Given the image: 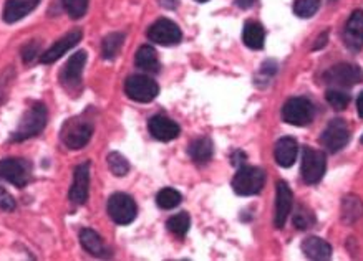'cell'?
<instances>
[{
  "mask_svg": "<svg viewBox=\"0 0 363 261\" xmlns=\"http://www.w3.org/2000/svg\"><path fill=\"white\" fill-rule=\"evenodd\" d=\"M266 182V172L259 167L242 166L233 178V189L238 195H257Z\"/></svg>",
  "mask_w": 363,
  "mask_h": 261,
  "instance_id": "obj_3",
  "label": "cell"
},
{
  "mask_svg": "<svg viewBox=\"0 0 363 261\" xmlns=\"http://www.w3.org/2000/svg\"><path fill=\"white\" fill-rule=\"evenodd\" d=\"M80 244L90 255L102 256V258H105L108 255V250L105 244H103L102 237L95 230H92V228H83L80 232Z\"/></svg>",
  "mask_w": 363,
  "mask_h": 261,
  "instance_id": "obj_22",
  "label": "cell"
},
{
  "mask_svg": "<svg viewBox=\"0 0 363 261\" xmlns=\"http://www.w3.org/2000/svg\"><path fill=\"white\" fill-rule=\"evenodd\" d=\"M161 6L166 8H176L178 7V0H160Z\"/></svg>",
  "mask_w": 363,
  "mask_h": 261,
  "instance_id": "obj_40",
  "label": "cell"
},
{
  "mask_svg": "<svg viewBox=\"0 0 363 261\" xmlns=\"http://www.w3.org/2000/svg\"><path fill=\"white\" fill-rule=\"evenodd\" d=\"M302 251L307 258L315 261H325L332 258V246H330L329 241L322 240L319 237H310L303 240Z\"/></svg>",
  "mask_w": 363,
  "mask_h": 261,
  "instance_id": "obj_20",
  "label": "cell"
},
{
  "mask_svg": "<svg viewBox=\"0 0 363 261\" xmlns=\"http://www.w3.org/2000/svg\"><path fill=\"white\" fill-rule=\"evenodd\" d=\"M327 171V157L322 150L303 148L302 153V178L308 185H315L324 178Z\"/></svg>",
  "mask_w": 363,
  "mask_h": 261,
  "instance_id": "obj_7",
  "label": "cell"
},
{
  "mask_svg": "<svg viewBox=\"0 0 363 261\" xmlns=\"http://www.w3.org/2000/svg\"><path fill=\"white\" fill-rule=\"evenodd\" d=\"M357 111H358V116L363 119V91L360 94H358V99H357Z\"/></svg>",
  "mask_w": 363,
  "mask_h": 261,
  "instance_id": "obj_39",
  "label": "cell"
},
{
  "mask_svg": "<svg viewBox=\"0 0 363 261\" xmlns=\"http://www.w3.org/2000/svg\"><path fill=\"white\" fill-rule=\"evenodd\" d=\"M315 108L307 98H290L282 108V119L292 126H307L314 121Z\"/></svg>",
  "mask_w": 363,
  "mask_h": 261,
  "instance_id": "obj_8",
  "label": "cell"
},
{
  "mask_svg": "<svg viewBox=\"0 0 363 261\" xmlns=\"http://www.w3.org/2000/svg\"><path fill=\"white\" fill-rule=\"evenodd\" d=\"M327 38H329V35H327V31H324V34H322L319 38H317V43H315V47H314V50H320V48H324L325 45H327Z\"/></svg>",
  "mask_w": 363,
  "mask_h": 261,
  "instance_id": "obj_38",
  "label": "cell"
},
{
  "mask_svg": "<svg viewBox=\"0 0 363 261\" xmlns=\"http://www.w3.org/2000/svg\"><path fill=\"white\" fill-rule=\"evenodd\" d=\"M294 195L287 182L279 181L275 184V218L274 223L278 228H284L285 222H287L290 210H292Z\"/></svg>",
  "mask_w": 363,
  "mask_h": 261,
  "instance_id": "obj_15",
  "label": "cell"
},
{
  "mask_svg": "<svg viewBox=\"0 0 363 261\" xmlns=\"http://www.w3.org/2000/svg\"><path fill=\"white\" fill-rule=\"evenodd\" d=\"M343 38L352 52H358L363 47V10H355L348 18Z\"/></svg>",
  "mask_w": 363,
  "mask_h": 261,
  "instance_id": "obj_17",
  "label": "cell"
},
{
  "mask_svg": "<svg viewBox=\"0 0 363 261\" xmlns=\"http://www.w3.org/2000/svg\"><path fill=\"white\" fill-rule=\"evenodd\" d=\"M181 200H183V197H181L179 192L174 189H170V187L160 190L156 195L158 207L163 210H171V209L178 207V205L181 204Z\"/></svg>",
  "mask_w": 363,
  "mask_h": 261,
  "instance_id": "obj_28",
  "label": "cell"
},
{
  "mask_svg": "<svg viewBox=\"0 0 363 261\" xmlns=\"http://www.w3.org/2000/svg\"><path fill=\"white\" fill-rule=\"evenodd\" d=\"M362 143H363V136H362Z\"/></svg>",
  "mask_w": 363,
  "mask_h": 261,
  "instance_id": "obj_42",
  "label": "cell"
},
{
  "mask_svg": "<svg viewBox=\"0 0 363 261\" xmlns=\"http://www.w3.org/2000/svg\"><path fill=\"white\" fill-rule=\"evenodd\" d=\"M320 8V0H296L294 3V12L301 18L314 17Z\"/></svg>",
  "mask_w": 363,
  "mask_h": 261,
  "instance_id": "obj_31",
  "label": "cell"
},
{
  "mask_svg": "<svg viewBox=\"0 0 363 261\" xmlns=\"http://www.w3.org/2000/svg\"><path fill=\"white\" fill-rule=\"evenodd\" d=\"M0 178H6L19 189H24L32 178V164L25 159L0 160Z\"/></svg>",
  "mask_w": 363,
  "mask_h": 261,
  "instance_id": "obj_11",
  "label": "cell"
},
{
  "mask_svg": "<svg viewBox=\"0 0 363 261\" xmlns=\"http://www.w3.org/2000/svg\"><path fill=\"white\" fill-rule=\"evenodd\" d=\"M166 227H167V230H170L171 233H174L176 237H184L186 233L189 232V227H191V217H189L186 212L176 213V215H172L170 220H167Z\"/></svg>",
  "mask_w": 363,
  "mask_h": 261,
  "instance_id": "obj_27",
  "label": "cell"
},
{
  "mask_svg": "<svg viewBox=\"0 0 363 261\" xmlns=\"http://www.w3.org/2000/svg\"><path fill=\"white\" fill-rule=\"evenodd\" d=\"M86 65V52L80 50L75 55H71L70 59L67 62V65L62 68L58 81L63 86V90L68 93L75 94L81 86V76H83V70Z\"/></svg>",
  "mask_w": 363,
  "mask_h": 261,
  "instance_id": "obj_6",
  "label": "cell"
},
{
  "mask_svg": "<svg viewBox=\"0 0 363 261\" xmlns=\"http://www.w3.org/2000/svg\"><path fill=\"white\" fill-rule=\"evenodd\" d=\"M47 119H48L47 106L40 101L34 103L24 113V116H22L19 126H17V129L13 131L11 139L13 143H22V141L32 139V137L39 136L40 132L45 129V126H47Z\"/></svg>",
  "mask_w": 363,
  "mask_h": 261,
  "instance_id": "obj_1",
  "label": "cell"
},
{
  "mask_svg": "<svg viewBox=\"0 0 363 261\" xmlns=\"http://www.w3.org/2000/svg\"><path fill=\"white\" fill-rule=\"evenodd\" d=\"M107 210L113 222L118 225H130L138 215V207H136L133 197L123 194V192H116L108 199Z\"/></svg>",
  "mask_w": 363,
  "mask_h": 261,
  "instance_id": "obj_5",
  "label": "cell"
},
{
  "mask_svg": "<svg viewBox=\"0 0 363 261\" xmlns=\"http://www.w3.org/2000/svg\"><path fill=\"white\" fill-rule=\"evenodd\" d=\"M327 101L337 111H342L350 103V94H347L342 88H332L327 91Z\"/></svg>",
  "mask_w": 363,
  "mask_h": 261,
  "instance_id": "obj_32",
  "label": "cell"
},
{
  "mask_svg": "<svg viewBox=\"0 0 363 261\" xmlns=\"http://www.w3.org/2000/svg\"><path fill=\"white\" fill-rule=\"evenodd\" d=\"M231 160H233V166H235V167H242L244 164H246L247 155L244 154L242 150H235V153L233 154V157H231Z\"/></svg>",
  "mask_w": 363,
  "mask_h": 261,
  "instance_id": "obj_36",
  "label": "cell"
},
{
  "mask_svg": "<svg viewBox=\"0 0 363 261\" xmlns=\"http://www.w3.org/2000/svg\"><path fill=\"white\" fill-rule=\"evenodd\" d=\"M15 199H13L4 187H0V210H4V212H12V210H15Z\"/></svg>",
  "mask_w": 363,
  "mask_h": 261,
  "instance_id": "obj_35",
  "label": "cell"
},
{
  "mask_svg": "<svg viewBox=\"0 0 363 261\" xmlns=\"http://www.w3.org/2000/svg\"><path fill=\"white\" fill-rule=\"evenodd\" d=\"M108 169H110L113 176L116 177H125L130 172V162L126 160L123 154L120 153H110L107 157Z\"/></svg>",
  "mask_w": 363,
  "mask_h": 261,
  "instance_id": "obj_29",
  "label": "cell"
},
{
  "mask_svg": "<svg viewBox=\"0 0 363 261\" xmlns=\"http://www.w3.org/2000/svg\"><path fill=\"white\" fill-rule=\"evenodd\" d=\"M63 7L71 18H81L88 10V0H62Z\"/></svg>",
  "mask_w": 363,
  "mask_h": 261,
  "instance_id": "obj_33",
  "label": "cell"
},
{
  "mask_svg": "<svg viewBox=\"0 0 363 261\" xmlns=\"http://www.w3.org/2000/svg\"><path fill=\"white\" fill-rule=\"evenodd\" d=\"M363 217V202L360 197L348 194L342 199V222L353 225Z\"/></svg>",
  "mask_w": 363,
  "mask_h": 261,
  "instance_id": "obj_21",
  "label": "cell"
},
{
  "mask_svg": "<svg viewBox=\"0 0 363 261\" xmlns=\"http://www.w3.org/2000/svg\"><path fill=\"white\" fill-rule=\"evenodd\" d=\"M148 129L151 132L154 139L163 141V143L176 139L181 132V127L178 126V122H174L172 119L166 116H160V114L149 119Z\"/></svg>",
  "mask_w": 363,
  "mask_h": 261,
  "instance_id": "obj_16",
  "label": "cell"
},
{
  "mask_svg": "<svg viewBox=\"0 0 363 261\" xmlns=\"http://www.w3.org/2000/svg\"><path fill=\"white\" fill-rule=\"evenodd\" d=\"M40 0H7L4 7L2 18L7 24H15V22L25 18L37 8Z\"/></svg>",
  "mask_w": 363,
  "mask_h": 261,
  "instance_id": "obj_18",
  "label": "cell"
},
{
  "mask_svg": "<svg viewBox=\"0 0 363 261\" xmlns=\"http://www.w3.org/2000/svg\"><path fill=\"white\" fill-rule=\"evenodd\" d=\"M135 63L139 70L146 73H153L154 75V73L160 71V59H158V53L156 50L149 47V45H143V47L136 52Z\"/></svg>",
  "mask_w": 363,
  "mask_h": 261,
  "instance_id": "obj_24",
  "label": "cell"
},
{
  "mask_svg": "<svg viewBox=\"0 0 363 261\" xmlns=\"http://www.w3.org/2000/svg\"><path fill=\"white\" fill-rule=\"evenodd\" d=\"M125 43V34H120V31H115V34L107 35L103 38V47H102V55L105 59H115L120 53L121 47Z\"/></svg>",
  "mask_w": 363,
  "mask_h": 261,
  "instance_id": "obj_26",
  "label": "cell"
},
{
  "mask_svg": "<svg viewBox=\"0 0 363 261\" xmlns=\"http://www.w3.org/2000/svg\"><path fill=\"white\" fill-rule=\"evenodd\" d=\"M93 136V125L85 118H71L63 125L60 137L68 149H83Z\"/></svg>",
  "mask_w": 363,
  "mask_h": 261,
  "instance_id": "obj_2",
  "label": "cell"
},
{
  "mask_svg": "<svg viewBox=\"0 0 363 261\" xmlns=\"http://www.w3.org/2000/svg\"><path fill=\"white\" fill-rule=\"evenodd\" d=\"M348 141H350V129H348L347 122L340 118L332 119L320 136L322 146L332 154L342 150L348 144Z\"/></svg>",
  "mask_w": 363,
  "mask_h": 261,
  "instance_id": "obj_10",
  "label": "cell"
},
{
  "mask_svg": "<svg viewBox=\"0 0 363 261\" xmlns=\"http://www.w3.org/2000/svg\"><path fill=\"white\" fill-rule=\"evenodd\" d=\"M315 223L317 218L310 209L303 207V205L297 207L296 213H294V225H296L299 230H308V228L315 227Z\"/></svg>",
  "mask_w": 363,
  "mask_h": 261,
  "instance_id": "obj_30",
  "label": "cell"
},
{
  "mask_svg": "<svg viewBox=\"0 0 363 261\" xmlns=\"http://www.w3.org/2000/svg\"><path fill=\"white\" fill-rule=\"evenodd\" d=\"M125 91L128 98L138 103H151L160 94V86L146 75H133L126 80Z\"/></svg>",
  "mask_w": 363,
  "mask_h": 261,
  "instance_id": "obj_9",
  "label": "cell"
},
{
  "mask_svg": "<svg viewBox=\"0 0 363 261\" xmlns=\"http://www.w3.org/2000/svg\"><path fill=\"white\" fill-rule=\"evenodd\" d=\"M324 81L335 88H350L363 83V70L352 63H340L324 73Z\"/></svg>",
  "mask_w": 363,
  "mask_h": 261,
  "instance_id": "obj_4",
  "label": "cell"
},
{
  "mask_svg": "<svg viewBox=\"0 0 363 261\" xmlns=\"http://www.w3.org/2000/svg\"><path fill=\"white\" fill-rule=\"evenodd\" d=\"M242 40L244 43H246V47L252 50H261L264 47V42H266L264 27L257 24V22H247V24L244 25Z\"/></svg>",
  "mask_w": 363,
  "mask_h": 261,
  "instance_id": "obj_25",
  "label": "cell"
},
{
  "mask_svg": "<svg viewBox=\"0 0 363 261\" xmlns=\"http://www.w3.org/2000/svg\"><path fill=\"white\" fill-rule=\"evenodd\" d=\"M188 154L196 164H206L210 162L212 154H214V146H212L210 137H199V139L189 144Z\"/></svg>",
  "mask_w": 363,
  "mask_h": 261,
  "instance_id": "obj_23",
  "label": "cell"
},
{
  "mask_svg": "<svg viewBox=\"0 0 363 261\" xmlns=\"http://www.w3.org/2000/svg\"><path fill=\"white\" fill-rule=\"evenodd\" d=\"M81 38H83V31H81V30L75 29V30L68 31V34L63 35L60 40H57V42L53 43L52 47L47 50V52L42 53V57H40V62H42L43 65L55 63L57 59H60L67 52H70V50L74 48L75 45H78Z\"/></svg>",
  "mask_w": 363,
  "mask_h": 261,
  "instance_id": "obj_14",
  "label": "cell"
},
{
  "mask_svg": "<svg viewBox=\"0 0 363 261\" xmlns=\"http://www.w3.org/2000/svg\"><path fill=\"white\" fill-rule=\"evenodd\" d=\"M196 2H199V3H204V2H207V0H196Z\"/></svg>",
  "mask_w": 363,
  "mask_h": 261,
  "instance_id": "obj_41",
  "label": "cell"
},
{
  "mask_svg": "<svg viewBox=\"0 0 363 261\" xmlns=\"http://www.w3.org/2000/svg\"><path fill=\"white\" fill-rule=\"evenodd\" d=\"M90 195V162L80 164L74 172V184L70 187L68 199L75 205H85Z\"/></svg>",
  "mask_w": 363,
  "mask_h": 261,
  "instance_id": "obj_13",
  "label": "cell"
},
{
  "mask_svg": "<svg viewBox=\"0 0 363 261\" xmlns=\"http://www.w3.org/2000/svg\"><path fill=\"white\" fill-rule=\"evenodd\" d=\"M39 53H40V43L30 42L22 48V59H24V63H32L35 58H37Z\"/></svg>",
  "mask_w": 363,
  "mask_h": 261,
  "instance_id": "obj_34",
  "label": "cell"
},
{
  "mask_svg": "<svg viewBox=\"0 0 363 261\" xmlns=\"http://www.w3.org/2000/svg\"><path fill=\"white\" fill-rule=\"evenodd\" d=\"M234 2L239 8H244V10H246V8H251L256 6L257 0H234Z\"/></svg>",
  "mask_w": 363,
  "mask_h": 261,
  "instance_id": "obj_37",
  "label": "cell"
},
{
  "mask_svg": "<svg viewBox=\"0 0 363 261\" xmlns=\"http://www.w3.org/2000/svg\"><path fill=\"white\" fill-rule=\"evenodd\" d=\"M148 38L161 47H172L181 42L183 34H181L179 27L170 18H160L148 29Z\"/></svg>",
  "mask_w": 363,
  "mask_h": 261,
  "instance_id": "obj_12",
  "label": "cell"
},
{
  "mask_svg": "<svg viewBox=\"0 0 363 261\" xmlns=\"http://www.w3.org/2000/svg\"><path fill=\"white\" fill-rule=\"evenodd\" d=\"M299 153V144L294 137H282L279 139V143L275 144V162L279 164L280 167H292L296 164Z\"/></svg>",
  "mask_w": 363,
  "mask_h": 261,
  "instance_id": "obj_19",
  "label": "cell"
}]
</instances>
